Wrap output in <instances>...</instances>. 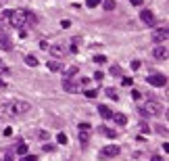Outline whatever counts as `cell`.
<instances>
[{"label":"cell","instance_id":"6da1fadb","mask_svg":"<svg viewBox=\"0 0 169 161\" xmlns=\"http://www.w3.org/2000/svg\"><path fill=\"white\" fill-rule=\"evenodd\" d=\"M165 111L163 109L161 103H157V100H146L144 103V107H140V115H161V113Z\"/></svg>","mask_w":169,"mask_h":161},{"label":"cell","instance_id":"7a4b0ae2","mask_svg":"<svg viewBox=\"0 0 169 161\" xmlns=\"http://www.w3.org/2000/svg\"><path fill=\"white\" fill-rule=\"evenodd\" d=\"M17 115H19L17 103H2V105H0V119L8 121V119H15Z\"/></svg>","mask_w":169,"mask_h":161},{"label":"cell","instance_id":"3957f363","mask_svg":"<svg viewBox=\"0 0 169 161\" xmlns=\"http://www.w3.org/2000/svg\"><path fill=\"white\" fill-rule=\"evenodd\" d=\"M8 23H11V27H23L27 23V11H23V8L13 11L11 17H8Z\"/></svg>","mask_w":169,"mask_h":161},{"label":"cell","instance_id":"277c9868","mask_svg":"<svg viewBox=\"0 0 169 161\" xmlns=\"http://www.w3.org/2000/svg\"><path fill=\"white\" fill-rule=\"evenodd\" d=\"M90 136H92V126L90 124H79L77 126V138H79V142H82L84 147L90 142Z\"/></svg>","mask_w":169,"mask_h":161},{"label":"cell","instance_id":"5b68a950","mask_svg":"<svg viewBox=\"0 0 169 161\" xmlns=\"http://www.w3.org/2000/svg\"><path fill=\"white\" fill-rule=\"evenodd\" d=\"M167 38H169V29L167 27H159V29L153 32V42H157V44L167 42Z\"/></svg>","mask_w":169,"mask_h":161},{"label":"cell","instance_id":"8992f818","mask_svg":"<svg viewBox=\"0 0 169 161\" xmlns=\"http://www.w3.org/2000/svg\"><path fill=\"white\" fill-rule=\"evenodd\" d=\"M146 82L150 86H157V88H163V86H167V77L161 76V73H155V76L146 77Z\"/></svg>","mask_w":169,"mask_h":161},{"label":"cell","instance_id":"52a82bcc","mask_svg":"<svg viewBox=\"0 0 169 161\" xmlns=\"http://www.w3.org/2000/svg\"><path fill=\"white\" fill-rule=\"evenodd\" d=\"M140 19H142L144 23H146L148 27H155V25H157V19H155V15H153V11H148V8H144V11L140 13Z\"/></svg>","mask_w":169,"mask_h":161},{"label":"cell","instance_id":"ba28073f","mask_svg":"<svg viewBox=\"0 0 169 161\" xmlns=\"http://www.w3.org/2000/svg\"><path fill=\"white\" fill-rule=\"evenodd\" d=\"M48 52L52 56H56V59H63L65 55H67V48L65 46H61V44H50L48 46Z\"/></svg>","mask_w":169,"mask_h":161},{"label":"cell","instance_id":"9c48e42d","mask_svg":"<svg viewBox=\"0 0 169 161\" xmlns=\"http://www.w3.org/2000/svg\"><path fill=\"white\" fill-rule=\"evenodd\" d=\"M115 155H119V147L117 144H106L102 151H100V157L106 159V157H115Z\"/></svg>","mask_w":169,"mask_h":161},{"label":"cell","instance_id":"30bf717a","mask_svg":"<svg viewBox=\"0 0 169 161\" xmlns=\"http://www.w3.org/2000/svg\"><path fill=\"white\" fill-rule=\"evenodd\" d=\"M63 90H67V92H79V84L73 80V77H67V80H63Z\"/></svg>","mask_w":169,"mask_h":161},{"label":"cell","instance_id":"8fae6325","mask_svg":"<svg viewBox=\"0 0 169 161\" xmlns=\"http://www.w3.org/2000/svg\"><path fill=\"white\" fill-rule=\"evenodd\" d=\"M153 55H155V59H167V46H165V44H159Z\"/></svg>","mask_w":169,"mask_h":161},{"label":"cell","instance_id":"7c38bea8","mask_svg":"<svg viewBox=\"0 0 169 161\" xmlns=\"http://www.w3.org/2000/svg\"><path fill=\"white\" fill-rule=\"evenodd\" d=\"M63 71V80H67V77H73V76H77V67L75 65H71V67H65V69H61Z\"/></svg>","mask_w":169,"mask_h":161},{"label":"cell","instance_id":"4fadbf2b","mask_svg":"<svg viewBox=\"0 0 169 161\" xmlns=\"http://www.w3.org/2000/svg\"><path fill=\"white\" fill-rule=\"evenodd\" d=\"M98 113H100V117H102V119H111L113 117V111L106 105H100L98 107Z\"/></svg>","mask_w":169,"mask_h":161},{"label":"cell","instance_id":"5bb4252c","mask_svg":"<svg viewBox=\"0 0 169 161\" xmlns=\"http://www.w3.org/2000/svg\"><path fill=\"white\" fill-rule=\"evenodd\" d=\"M113 121H115L117 126H125V124H127V117L123 115V113H113Z\"/></svg>","mask_w":169,"mask_h":161},{"label":"cell","instance_id":"9a60e30c","mask_svg":"<svg viewBox=\"0 0 169 161\" xmlns=\"http://www.w3.org/2000/svg\"><path fill=\"white\" fill-rule=\"evenodd\" d=\"M17 111H19V115L21 113H29L31 111V105L29 103H17Z\"/></svg>","mask_w":169,"mask_h":161},{"label":"cell","instance_id":"2e32d148","mask_svg":"<svg viewBox=\"0 0 169 161\" xmlns=\"http://www.w3.org/2000/svg\"><path fill=\"white\" fill-rule=\"evenodd\" d=\"M48 69L50 71H61L63 69V63L61 61H48Z\"/></svg>","mask_w":169,"mask_h":161},{"label":"cell","instance_id":"e0dca14e","mask_svg":"<svg viewBox=\"0 0 169 161\" xmlns=\"http://www.w3.org/2000/svg\"><path fill=\"white\" fill-rule=\"evenodd\" d=\"M100 132L105 134V136H109V138H117V132H115V130H109L106 126H100Z\"/></svg>","mask_w":169,"mask_h":161},{"label":"cell","instance_id":"ac0fdd59","mask_svg":"<svg viewBox=\"0 0 169 161\" xmlns=\"http://www.w3.org/2000/svg\"><path fill=\"white\" fill-rule=\"evenodd\" d=\"M25 65H29V67H38V59H35L34 55H27L25 56Z\"/></svg>","mask_w":169,"mask_h":161},{"label":"cell","instance_id":"d6986e66","mask_svg":"<svg viewBox=\"0 0 169 161\" xmlns=\"http://www.w3.org/2000/svg\"><path fill=\"white\" fill-rule=\"evenodd\" d=\"M0 48H4V50H11V48H13V44H11V40H8V38H0Z\"/></svg>","mask_w":169,"mask_h":161},{"label":"cell","instance_id":"ffe728a7","mask_svg":"<svg viewBox=\"0 0 169 161\" xmlns=\"http://www.w3.org/2000/svg\"><path fill=\"white\" fill-rule=\"evenodd\" d=\"M102 7H105V11H115L117 4H115V0H105V2H102Z\"/></svg>","mask_w":169,"mask_h":161},{"label":"cell","instance_id":"44dd1931","mask_svg":"<svg viewBox=\"0 0 169 161\" xmlns=\"http://www.w3.org/2000/svg\"><path fill=\"white\" fill-rule=\"evenodd\" d=\"M106 96L109 98H113V100H117V98H119V94H117V90H115V88H106Z\"/></svg>","mask_w":169,"mask_h":161},{"label":"cell","instance_id":"7402d4cb","mask_svg":"<svg viewBox=\"0 0 169 161\" xmlns=\"http://www.w3.org/2000/svg\"><path fill=\"white\" fill-rule=\"evenodd\" d=\"M17 153L19 155H27V144H25V142H19V144H17Z\"/></svg>","mask_w":169,"mask_h":161},{"label":"cell","instance_id":"603a6c76","mask_svg":"<svg viewBox=\"0 0 169 161\" xmlns=\"http://www.w3.org/2000/svg\"><path fill=\"white\" fill-rule=\"evenodd\" d=\"M111 76H117V77H121V76H123V71H121V67H119V65H113V67H111Z\"/></svg>","mask_w":169,"mask_h":161},{"label":"cell","instance_id":"cb8c5ba5","mask_svg":"<svg viewBox=\"0 0 169 161\" xmlns=\"http://www.w3.org/2000/svg\"><path fill=\"white\" fill-rule=\"evenodd\" d=\"M106 61H109V59H106L105 55H96V56H94V63H98V65H105Z\"/></svg>","mask_w":169,"mask_h":161},{"label":"cell","instance_id":"d4e9b609","mask_svg":"<svg viewBox=\"0 0 169 161\" xmlns=\"http://www.w3.org/2000/svg\"><path fill=\"white\" fill-rule=\"evenodd\" d=\"M56 142H59V144H67V134H56Z\"/></svg>","mask_w":169,"mask_h":161},{"label":"cell","instance_id":"484cf974","mask_svg":"<svg viewBox=\"0 0 169 161\" xmlns=\"http://www.w3.org/2000/svg\"><path fill=\"white\" fill-rule=\"evenodd\" d=\"M100 2H102V0H86V7H88V8H94V7H98Z\"/></svg>","mask_w":169,"mask_h":161},{"label":"cell","instance_id":"4316f807","mask_svg":"<svg viewBox=\"0 0 169 161\" xmlns=\"http://www.w3.org/2000/svg\"><path fill=\"white\" fill-rule=\"evenodd\" d=\"M8 71H11V69H8V65L0 59V73H8Z\"/></svg>","mask_w":169,"mask_h":161},{"label":"cell","instance_id":"83f0119b","mask_svg":"<svg viewBox=\"0 0 169 161\" xmlns=\"http://www.w3.org/2000/svg\"><path fill=\"white\" fill-rule=\"evenodd\" d=\"M84 96H88V98H96V96H98V92H96V90H86V92H84Z\"/></svg>","mask_w":169,"mask_h":161},{"label":"cell","instance_id":"f1b7e54d","mask_svg":"<svg viewBox=\"0 0 169 161\" xmlns=\"http://www.w3.org/2000/svg\"><path fill=\"white\" fill-rule=\"evenodd\" d=\"M140 132H142V134H148V132H150V126L142 121V124H140Z\"/></svg>","mask_w":169,"mask_h":161},{"label":"cell","instance_id":"f546056e","mask_svg":"<svg viewBox=\"0 0 169 161\" xmlns=\"http://www.w3.org/2000/svg\"><path fill=\"white\" fill-rule=\"evenodd\" d=\"M121 84H123V86H132V84H134V77H123Z\"/></svg>","mask_w":169,"mask_h":161},{"label":"cell","instance_id":"4dcf8cb0","mask_svg":"<svg viewBox=\"0 0 169 161\" xmlns=\"http://www.w3.org/2000/svg\"><path fill=\"white\" fill-rule=\"evenodd\" d=\"M132 98H134V100H140V98H142V92H140V90H132Z\"/></svg>","mask_w":169,"mask_h":161},{"label":"cell","instance_id":"1f68e13d","mask_svg":"<svg viewBox=\"0 0 169 161\" xmlns=\"http://www.w3.org/2000/svg\"><path fill=\"white\" fill-rule=\"evenodd\" d=\"M157 132L161 134V136H165V134H167V128L165 126H157Z\"/></svg>","mask_w":169,"mask_h":161},{"label":"cell","instance_id":"d6a6232c","mask_svg":"<svg viewBox=\"0 0 169 161\" xmlns=\"http://www.w3.org/2000/svg\"><path fill=\"white\" fill-rule=\"evenodd\" d=\"M23 161H38L35 155H23Z\"/></svg>","mask_w":169,"mask_h":161},{"label":"cell","instance_id":"836d02e7","mask_svg":"<svg viewBox=\"0 0 169 161\" xmlns=\"http://www.w3.org/2000/svg\"><path fill=\"white\" fill-rule=\"evenodd\" d=\"M88 84H90V77H82V80H79V86H84V88H86Z\"/></svg>","mask_w":169,"mask_h":161},{"label":"cell","instance_id":"e575fe53","mask_svg":"<svg viewBox=\"0 0 169 161\" xmlns=\"http://www.w3.org/2000/svg\"><path fill=\"white\" fill-rule=\"evenodd\" d=\"M94 77H96V82H100V80H105V73H102V71H96Z\"/></svg>","mask_w":169,"mask_h":161},{"label":"cell","instance_id":"d590c367","mask_svg":"<svg viewBox=\"0 0 169 161\" xmlns=\"http://www.w3.org/2000/svg\"><path fill=\"white\" fill-rule=\"evenodd\" d=\"M42 151L44 153H46V151H54V147H52V144H42Z\"/></svg>","mask_w":169,"mask_h":161},{"label":"cell","instance_id":"8d00e7d4","mask_svg":"<svg viewBox=\"0 0 169 161\" xmlns=\"http://www.w3.org/2000/svg\"><path fill=\"white\" fill-rule=\"evenodd\" d=\"M132 69H140V61H132Z\"/></svg>","mask_w":169,"mask_h":161},{"label":"cell","instance_id":"74e56055","mask_svg":"<svg viewBox=\"0 0 169 161\" xmlns=\"http://www.w3.org/2000/svg\"><path fill=\"white\" fill-rule=\"evenodd\" d=\"M4 161H15V157H13V153H11V151H8V153H7V157H4Z\"/></svg>","mask_w":169,"mask_h":161},{"label":"cell","instance_id":"f35d334b","mask_svg":"<svg viewBox=\"0 0 169 161\" xmlns=\"http://www.w3.org/2000/svg\"><path fill=\"white\" fill-rule=\"evenodd\" d=\"M69 25H71V21H69V19H65V21H61V27H69Z\"/></svg>","mask_w":169,"mask_h":161},{"label":"cell","instance_id":"ab89813d","mask_svg":"<svg viewBox=\"0 0 169 161\" xmlns=\"http://www.w3.org/2000/svg\"><path fill=\"white\" fill-rule=\"evenodd\" d=\"M150 161H163V157H161V155H153V157H150Z\"/></svg>","mask_w":169,"mask_h":161},{"label":"cell","instance_id":"60d3db41","mask_svg":"<svg viewBox=\"0 0 169 161\" xmlns=\"http://www.w3.org/2000/svg\"><path fill=\"white\" fill-rule=\"evenodd\" d=\"M40 48L46 50V48H48V42H44V40H42V42H40Z\"/></svg>","mask_w":169,"mask_h":161},{"label":"cell","instance_id":"b9f144b4","mask_svg":"<svg viewBox=\"0 0 169 161\" xmlns=\"http://www.w3.org/2000/svg\"><path fill=\"white\" fill-rule=\"evenodd\" d=\"M129 2H132L134 7H140V4H142V0H129Z\"/></svg>","mask_w":169,"mask_h":161},{"label":"cell","instance_id":"7bdbcfd3","mask_svg":"<svg viewBox=\"0 0 169 161\" xmlns=\"http://www.w3.org/2000/svg\"><path fill=\"white\" fill-rule=\"evenodd\" d=\"M4 86H7V82H4V80H0V88H4Z\"/></svg>","mask_w":169,"mask_h":161},{"label":"cell","instance_id":"ee69618b","mask_svg":"<svg viewBox=\"0 0 169 161\" xmlns=\"http://www.w3.org/2000/svg\"><path fill=\"white\" fill-rule=\"evenodd\" d=\"M0 19H2V13H0Z\"/></svg>","mask_w":169,"mask_h":161}]
</instances>
